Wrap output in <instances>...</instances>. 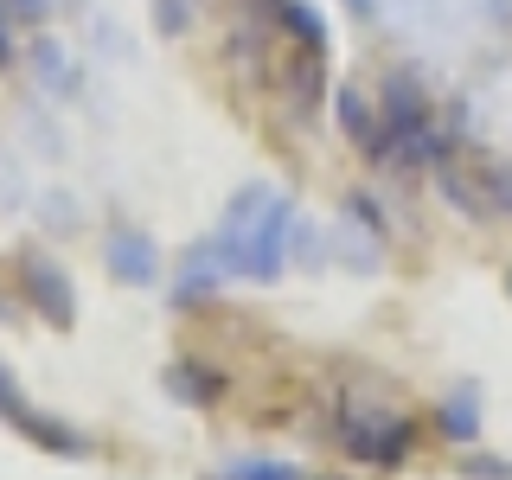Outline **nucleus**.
<instances>
[{
  "label": "nucleus",
  "mask_w": 512,
  "mask_h": 480,
  "mask_svg": "<svg viewBox=\"0 0 512 480\" xmlns=\"http://www.w3.org/2000/svg\"><path fill=\"white\" fill-rule=\"evenodd\" d=\"M52 7H58V0H7L13 26H39V20H52Z\"/></svg>",
  "instance_id": "obj_7"
},
{
  "label": "nucleus",
  "mask_w": 512,
  "mask_h": 480,
  "mask_svg": "<svg viewBox=\"0 0 512 480\" xmlns=\"http://www.w3.org/2000/svg\"><path fill=\"white\" fill-rule=\"evenodd\" d=\"M237 480H295V468H244Z\"/></svg>",
  "instance_id": "obj_11"
},
{
  "label": "nucleus",
  "mask_w": 512,
  "mask_h": 480,
  "mask_svg": "<svg viewBox=\"0 0 512 480\" xmlns=\"http://www.w3.org/2000/svg\"><path fill=\"white\" fill-rule=\"evenodd\" d=\"M0 58H13V32H7V0H0Z\"/></svg>",
  "instance_id": "obj_13"
},
{
  "label": "nucleus",
  "mask_w": 512,
  "mask_h": 480,
  "mask_svg": "<svg viewBox=\"0 0 512 480\" xmlns=\"http://www.w3.org/2000/svg\"><path fill=\"white\" fill-rule=\"evenodd\" d=\"M506 288H512V282H506Z\"/></svg>",
  "instance_id": "obj_14"
},
{
  "label": "nucleus",
  "mask_w": 512,
  "mask_h": 480,
  "mask_svg": "<svg viewBox=\"0 0 512 480\" xmlns=\"http://www.w3.org/2000/svg\"><path fill=\"white\" fill-rule=\"evenodd\" d=\"M468 474H487V480H506L512 468H506V461H468Z\"/></svg>",
  "instance_id": "obj_12"
},
{
  "label": "nucleus",
  "mask_w": 512,
  "mask_h": 480,
  "mask_svg": "<svg viewBox=\"0 0 512 480\" xmlns=\"http://www.w3.org/2000/svg\"><path fill=\"white\" fill-rule=\"evenodd\" d=\"M39 71H45V84H52L58 96H64V84H71V64H64L52 45H39Z\"/></svg>",
  "instance_id": "obj_8"
},
{
  "label": "nucleus",
  "mask_w": 512,
  "mask_h": 480,
  "mask_svg": "<svg viewBox=\"0 0 512 480\" xmlns=\"http://www.w3.org/2000/svg\"><path fill=\"white\" fill-rule=\"evenodd\" d=\"M423 116H429L423 90L410 77H391V90H384V128H404V122H423Z\"/></svg>",
  "instance_id": "obj_3"
},
{
  "label": "nucleus",
  "mask_w": 512,
  "mask_h": 480,
  "mask_svg": "<svg viewBox=\"0 0 512 480\" xmlns=\"http://www.w3.org/2000/svg\"><path fill=\"white\" fill-rule=\"evenodd\" d=\"M20 276H26V288H32V301H39V314L52 320V327H71V282H64L58 269L45 263V256H26Z\"/></svg>",
  "instance_id": "obj_1"
},
{
  "label": "nucleus",
  "mask_w": 512,
  "mask_h": 480,
  "mask_svg": "<svg viewBox=\"0 0 512 480\" xmlns=\"http://www.w3.org/2000/svg\"><path fill=\"white\" fill-rule=\"evenodd\" d=\"M0 410L7 416H20L26 404H20V384H13V372H0Z\"/></svg>",
  "instance_id": "obj_9"
},
{
  "label": "nucleus",
  "mask_w": 512,
  "mask_h": 480,
  "mask_svg": "<svg viewBox=\"0 0 512 480\" xmlns=\"http://www.w3.org/2000/svg\"><path fill=\"white\" fill-rule=\"evenodd\" d=\"M282 20L301 32V45H308V52H320V39H327V26L314 20V7H301V0H282Z\"/></svg>",
  "instance_id": "obj_4"
},
{
  "label": "nucleus",
  "mask_w": 512,
  "mask_h": 480,
  "mask_svg": "<svg viewBox=\"0 0 512 480\" xmlns=\"http://www.w3.org/2000/svg\"><path fill=\"white\" fill-rule=\"evenodd\" d=\"M288 84H295V103L308 109V103H314V90H320V64H314V58H301L295 71H288Z\"/></svg>",
  "instance_id": "obj_5"
},
{
  "label": "nucleus",
  "mask_w": 512,
  "mask_h": 480,
  "mask_svg": "<svg viewBox=\"0 0 512 480\" xmlns=\"http://www.w3.org/2000/svg\"><path fill=\"white\" fill-rule=\"evenodd\" d=\"M109 269H116L122 282H148V276H154V250H148V237L122 231L116 244H109Z\"/></svg>",
  "instance_id": "obj_2"
},
{
  "label": "nucleus",
  "mask_w": 512,
  "mask_h": 480,
  "mask_svg": "<svg viewBox=\"0 0 512 480\" xmlns=\"http://www.w3.org/2000/svg\"><path fill=\"white\" fill-rule=\"evenodd\" d=\"M448 429H455V436H474V410L468 404H448Z\"/></svg>",
  "instance_id": "obj_10"
},
{
  "label": "nucleus",
  "mask_w": 512,
  "mask_h": 480,
  "mask_svg": "<svg viewBox=\"0 0 512 480\" xmlns=\"http://www.w3.org/2000/svg\"><path fill=\"white\" fill-rule=\"evenodd\" d=\"M186 20H192L186 0H154V26L160 32H186Z\"/></svg>",
  "instance_id": "obj_6"
}]
</instances>
